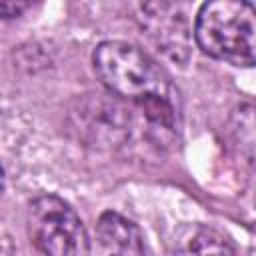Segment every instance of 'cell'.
Here are the masks:
<instances>
[{
	"instance_id": "1",
	"label": "cell",
	"mask_w": 256,
	"mask_h": 256,
	"mask_svg": "<svg viewBox=\"0 0 256 256\" xmlns=\"http://www.w3.org/2000/svg\"><path fill=\"white\" fill-rule=\"evenodd\" d=\"M92 64L104 88L128 104L164 102L178 106V90L166 70L134 44L122 40L102 42L92 54Z\"/></svg>"
},
{
	"instance_id": "2",
	"label": "cell",
	"mask_w": 256,
	"mask_h": 256,
	"mask_svg": "<svg viewBox=\"0 0 256 256\" xmlns=\"http://www.w3.org/2000/svg\"><path fill=\"white\" fill-rule=\"evenodd\" d=\"M200 50L232 66L256 64V8L244 0H214L200 6L194 22Z\"/></svg>"
},
{
	"instance_id": "3",
	"label": "cell",
	"mask_w": 256,
	"mask_h": 256,
	"mask_svg": "<svg viewBox=\"0 0 256 256\" xmlns=\"http://www.w3.org/2000/svg\"><path fill=\"white\" fill-rule=\"evenodd\" d=\"M26 228L38 256H88L90 252L80 216L54 194H44L30 202Z\"/></svg>"
},
{
	"instance_id": "4",
	"label": "cell",
	"mask_w": 256,
	"mask_h": 256,
	"mask_svg": "<svg viewBox=\"0 0 256 256\" xmlns=\"http://www.w3.org/2000/svg\"><path fill=\"white\" fill-rule=\"evenodd\" d=\"M72 130L94 148H124L144 124L136 106L108 94H86L70 112Z\"/></svg>"
},
{
	"instance_id": "5",
	"label": "cell",
	"mask_w": 256,
	"mask_h": 256,
	"mask_svg": "<svg viewBox=\"0 0 256 256\" xmlns=\"http://www.w3.org/2000/svg\"><path fill=\"white\" fill-rule=\"evenodd\" d=\"M138 24L148 42L174 62H186L190 54V24L174 2H146L138 6Z\"/></svg>"
},
{
	"instance_id": "6",
	"label": "cell",
	"mask_w": 256,
	"mask_h": 256,
	"mask_svg": "<svg viewBox=\"0 0 256 256\" xmlns=\"http://www.w3.org/2000/svg\"><path fill=\"white\" fill-rule=\"evenodd\" d=\"M98 246L104 256H146L138 226L118 212H104L96 224Z\"/></svg>"
},
{
	"instance_id": "7",
	"label": "cell",
	"mask_w": 256,
	"mask_h": 256,
	"mask_svg": "<svg viewBox=\"0 0 256 256\" xmlns=\"http://www.w3.org/2000/svg\"><path fill=\"white\" fill-rule=\"evenodd\" d=\"M174 256H236V254L232 246L216 230L206 226H190L178 236Z\"/></svg>"
},
{
	"instance_id": "8",
	"label": "cell",
	"mask_w": 256,
	"mask_h": 256,
	"mask_svg": "<svg viewBox=\"0 0 256 256\" xmlns=\"http://www.w3.org/2000/svg\"><path fill=\"white\" fill-rule=\"evenodd\" d=\"M230 136L240 156L256 170V104H240L232 110Z\"/></svg>"
},
{
	"instance_id": "9",
	"label": "cell",
	"mask_w": 256,
	"mask_h": 256,
	"mask_svg": "<svg viewBox=\"0 0 256 256\" xmlns=\"http://www.w3.org/2000/svg\"><path fill=\"white\" fill-rule=\"evenodd\" d=\"M26 6L28 4H24V2H2L0 4V14L4 18H12V16H18Z\"/></svg>"
}]
</instances>
